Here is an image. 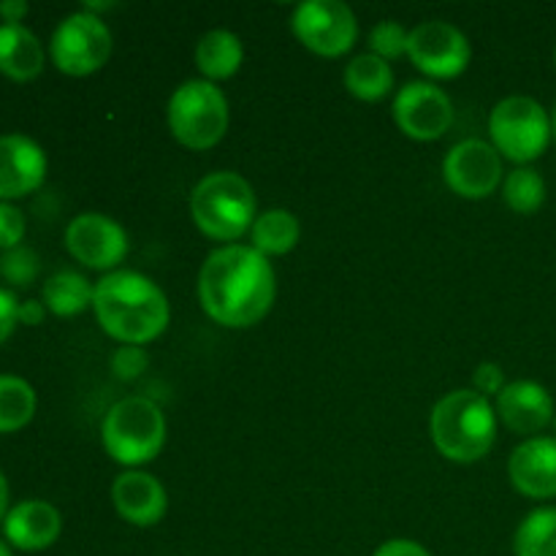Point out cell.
Here are the masks:
<instances>
[{
    "mask_svg": "<svg viewBox=\"0 0 556 556\" xmlns=\"http://www.w3.org/2000/svg\"><path fill=\"white\" fill-rule=\"evenodd\" d=\"M0 277L16 288H27L38 277V255L30 248L5 250L0 258Z\"/></svg>",
    "mask_w": 556,
    "mask_h": 556,
    "instance_id": "28",
    "label": "cell"
},
{
    "mask_svg": "<svg viewBox=\"0 0 556 556\" xmlns=\"http://www.w3.org/2000/svg\"><path fill=\"white\" fill-rule=\"evenodd\" d=\"M36 391L16 375H0V434L20 432L36 416Z\"/></svg>",
    "mask_w": 556,
    "mask_h": 556,
    "instance_id": "25",
    "label": "cell"
},
{
    "mask_svg": "<svg viewBox=\"0 0 556 556\" xmlns=\"http://www.w3.org/2000/svg\"><path fill=\"white\" fill-rule=\"evenodd\" d=\"M147 364H150V356H147L144 348L139 345H123L114 351L112 356V372L117 375L119 380H136L144 375Z\"/></svg>",
    "mask_w": 556,
    "mask_h": 556,
    "instance_id": "29",
    "label": "cell"
},
{
    "mask_svg": "<svg viewBox=\"0 0 556 556\" xmlns=\"http://www.w3.org/2000/svg\"><path fill=\"white\" fill-rule=\"evenodd\" d=\"M516 556H556V508L530 510L514 532Z\"/></svg>",
    "mask_w": 556,
    "mask_h": 556,
    "instance_id": "24",
    "label": "cell"
},
{
    "mask_svg": "<svg viewBox=\"0 0 556 556\" xmlns=\"http://www.w3.org/2000/svg\"><path fill=\"white\" fill-rule=\"evenodd\" d=\"M114 510L134 527H155L168 510V494L155 476L141 470H125L112 483Z\"/></svg>",
    "mask_w": 556,
    "mask_h": 556,
    "instance_id": "17",
    "label": "cell"
},
{
    "mask_svg": "<svg viewBox=\"0 0 556 556\" xmlns=\"http://www.w3.org/2000/svg\"><path fill=\"white\" fill-rule=\"evenodd\" d=\"M552 117L541 101L530 96H508L489 114L492 147L516 166H530L548 150Z\"/></svg>",
    "mask_w": 556,
    "mask_h": 556,
    "instance_id": "7",
    "label": "cell"
},
{
    "mask_svg": "<svg viewBox=\"0 0 556 556\" xmlns=\"http://www.w3.org/2000/svg\"><path fill=\"white\" fill-rule=\"evenodd\" d=\"M508 478L530 500L556 497V438H527L508 459Z\"/></svg>",
    "mask_w": 556,
    "mask_h": 556,
    "instance_id": "15",
    "label": "cell"
},
{
    "mask_svg": "<svg viewBox=\"0 0 556 556\" xmlns=\"http://www.w3.org/2000/svg\"><path fill=\"white\" fill-rule=\"evenodd\" d=\"M503 199L516 215H532L546 204V179L532 166H516L503 179Z\"/></svg>",
    "mask_w": 556,
    "mask_h": 556,
    "instance_id": "26",
    "label": "cell"
},
{
    "mask_svg": "<svg viewBox=\"0 0 556 556\" xmlns=\"http://www.w3.org/2000/svg\"><path fill=\"white\" fill-rule=\"evenodd\" d=\"M552 134H554V139H556V106H554V114H552Z\"/></svg>",
    "mask_w": 556,
    "mask_h": 556,
    "instance_id": "38",
    "label": "cell"
},
{
    "mask_svg": "<svg viewBox=\"0 0 556 556\" xmlns=\"http://www.w3.org/2000/svg\"><path fill=\"white\" fill-rule=\"evenodd\" d=\"M228 101L217 85L206 79H188L172 92L166 123L174 139L195 152L220 144L228 130Z\"/></svg>",
    "mask_w": 556,
    "mask_h": 556,
    "instance_id": "6",
    "label": "cell"
},
{
    "mask_svg": "<svg viewBox=\"0 0 556 556\" xmlns=\"http://www.w3.org/2000/svg\"><path fill=\"white\" fill-rule=\"evenodd\" d=\"M291 30L318 58H342L358 38V20L340 0H304L293 9Z\"/></svg>",
    "mask_w": 556,
    "mask_h": 556,
    "instance_id": "9",
    "label": "cell"
},
{
    "mask_svg": "<svg viewBox=\"0 0 556 556\" xmlns=\"http://www.w3.org/2000/svg\"><path fill=\"white\" fill-rule=\"evenodd\" d=\"M9 516V481H5L3 470H0V521Z\"/></svg>",
    "mask_w": 556,
    "mask_h": 556,
    "instance_id": "36",
    "label": "cell"
},
{
    "mask_svg": "<svg viewBox=\"0 0 556 556\" xmlns=\"http://www.w3.org/2000/svg\"><path fill=\"white\" fill-rule=\"evenodd\" d=\"M63 532V516L47 500H25L14 505L3 519V535L20 552H43L58 543Z\"/></svg>",
    "mask_w": 556,
    "mask_h": 556,
    "instance_id": "18",
    "label": "cell"
},
{
    "mask_svg": "<svg viewBox=\"0 0 556 556\" xmlns=\"http://www.w3.org/2000/svg\"><path fill=\"white\" fill-rule=\"evenodd\" d=\"M407 41H410V30H405V25L396 20H383L369 30V52L378 54L386 63L405 58Z\"/></svg>",
    "mask_w": 556,
    "mask_h": 556,
    "instance_id": "27",
    "label": "cell"
},
{
    "mask_svg": "<svg viewBox=\"0 0 556 556\" xmlns=\"http://www.w3.org/2000/svg\"><path fill=\"white\" fill-rule=\"evenodd\" d=\"M195 68L201 71L206 81L217 85V81H226L231 76L239 74L244 63V47L242 38L231 30H223V27H215V30L204 33L195 43Z\"/></svg>",
    "mask_w": 556,
    "mask_h": 556,
    "instance_id": "19",
    "label": "cell"
},
{
    "mask_svg": "<svg viewBox=\"0 0 556 556\" xmlns=\"http://www.w3.org/2000/svg\"><path fill=\"white\" fill-rule=\"evenodd\" d=\"M25 14H27L25 0H5V3H0V16H3L9 25H20Z\"/></svg>",
    "mask_w": 556,
    "mask_h": 556,
    "instance_id": "35",
    "label": "cell"
},
{
    "mask_svg": "<svg viewBox=\"0 0 556 556\" xmlns=\"http://www.w3.org/2000/svg\"><path fill=\"white\" fill-rule=\"evenodd\" d=\"M0 556H11V548H9V546H5V543H3V541H0Z\"/></svg>",
    "mask_w": 556,
    "mask_h": 556,
    "instance_id": "37",
    "label": "cell"
},
{
    "mask_svg": "<svg viewBox=\"0 0 556 556\" xmlns=\"http://www.w3.org/2000/svg\"><path fill=\"white\" fill-rule=\"evenodd\" d=\"M554 65H556V49H554Z\"/></svg>",
    "mask_w": 556,
    "mask_h": 556,
    "instance_id": "40",
    "label": "cell"
},
{
    "mask_svg": "<svg viewBox=\"0 0 556 556\" xmlns=\"http://www.w3.org/2000/svg\"><path fill=\"white\" fill-rule=\"evenodd\" d=\"M255 190L242 174L212 172L195 182L190 193V217L206 239L237 244L258 217Z\"/></svg>",
    "mask_w": 556,
    "mask_h": 556,
    "instance_id": "4",
    "label": "cell"
},
{
    "mask_svg": "<svg viewBox=\"0 0 556 556\" xmlns=\"http://www.w3.org/2000/svg\"><path fill=\"white\" fill-rule=\"evenodd\" d=\"M443 179L462 199H489L505 179L503 155L494 150L492 141L465 139L451 147L445 155Z\"/></svg>",
    "mask_w": 556,
    "mask_h": 556,
    "instance_id": "11",
    "label": "cell"
},
{
    "mask_svg": "<svg viewBox=\"0 0 556 556\" xmlns=\"http://www.w3.org/2000/svg\"><path fill=\"white\" fill-rule=\"evenodd\" d=\"M22 237H25V215L9 201H0V248H20Z\"/></svg>",
    "mask_w": 556,
    "mask_h": 556,
    "instance_id": "30",
    "label": "cell"
},
{
    "mask_svg": "<svg viewBox=\"0 0 556 556\" xmlns=\"http://www.w3.org/2000/svg\"><path fill=\"white\" fill-rule=\"evenodd\" d=\"M394 123L407 139L434 141L454 125V103L434 81H407L394 96Z\"/></svg>",
    "mask_w": 556,
    "mask_h": 556,
    "instance_id": "12",
    "label": "cell"
},
{
    "mask_svg": "<svg viewBox=\"0 0 556 556\" xmlns=\"http://www.w3.org/2000/svg\"><path fill=\"white\" fill-rule=\"evenodd\" d=\"M43 313H47V307H43V302H22L20 304V324L25 326H38L43 320Z\"/></svg>",
    "mask_w": 556,
    "mask_h": 556,
    "instance_id": "34",
    "label": "cell"
},
{
    "mask_svg": "<svg viewBox=\"0 0 556 556\" xmlns=\"http://www.w3.org/2000/svg\"><path fill=\"white\" fill-rule=\"evenodd\" d=\"M204 313L226 329H250L277 299L275 266L250 244H223L206 255L199 275Z\"/></svg>",
    "mask_w": 556,
    "mask_h": 556,
    "instance_id": "1",
    "label": "cell"
},
{
    "mask_svg": "<svg viewBox=\"0 0 556 556\" xmlns=\"http://www.w3.org/2000/svg\"><path fill=\"white\" fill-rule=\"evenodd\" d=\"M43 71V47L25 25H0V74L30 81Z\"/></svg>",
    "mask_w": 556,
    "mask_h": 556,
    "instance_id": "20",
    "label": "cell"
},
{
    "mask_svg": "<svg viewBox=\"0 0 556 556\" xmlns=\"http://www.w3.org/2000/svg\"><path fill=\"white\" fill-rule=\"evenodd\" d=\"M101 440L117 465L136 470L157 459L166 445V416L147 396H125L109 407L101 424Z\"/></svg>",
    "mask_w": 556,
    "mask_h": 556,
    "instance_id": "5",
    "label": "cell"
},
{
    "mask_svg": "<svg viewBox=\"0 0 556 556\" xmlns=\"http://www.w3.org/2000/svg\"><path fill=\"white\" fill-rule=\"evenodd\" d=\"M16 324H20V302L14 293L0 288V345L14 334Z\"/></svg>",
    "mask_w": 556,
    "mask_h": 556,
    "instance_id": "32",
    "label": "cell"
},
{
    "mask_svg": "<svg viewBox=\"0 0 556 556\" xmlns=\"http://www.w3.org/2000/svg\"><path fill=\"white\" fill-rule=\"evenodd\" d=\"M342 81H345V90L353 98H358L364 103H375L383 101L394 90V71L378 54L364 52L345 65Z\"/></svg>",
    "mask_w": 556,
    "mask_h": 556,
    "instance_id": "23",
    "label": "cell"
},
{
    "mask_svg": "<svg viewBox=\"0 0 556 556\" xmlns=\"http://www.w3.org/2000/svg\"><path fill=\"white\" fill-rule=\"evenodd\" d=\"M96 286L85 275L74 269H63L43 282L41 302L58 318H74L81 315L87 307H92Z\"/></svg>",
    "mask_w": 556,
    "mask_h": 556,
    "instance_id": "22",
    "label": "cell"
},
{
    "mask_svg": "<svg viewBox=\"0 0 556 556\" xmlns=\"http://www.w3.org/2000/svg\"><path fill=\"white\" fill-rule=\"evenodd\" d=\"M47 179V155L41 144L22 134L0 136V201L22 199Z\"/></svg>",
    "mask_w": 556,
    "mask_h": 556,
    "instance_id": "14",
    "label": "cell"
},
{
    "mask_svg": "<svg viewBox=\"0 0 556 556\" xmlns=\"http://www.w3.org/2000/svg\"><path fill=\"white\" fill-rule=\"evenodd\" d=\"M372 556H432V554H429L427 546H421L418 541H410V538H391V541L380 543Z\"/></svg>",
    "mask_w": 556,
    "mask_h": 556,
    "instance_id": "33",
    "label": "cell"
},
{
    "mask_svg": "<svg viewBox=\"0 0 556 556\" xmlns=\"http://www.w3.org/2000/svg\"><path fill=\"white\" fill-rule=\"evenodd\" d=\"M497 418L516 434L538 438L554 421V400L546 386L535 380H514L497 396Z\"/></svg>",
    "mask_w": 556,
    "mask_h": 556,
    "instance_id": "16",
    "label": "cell"
},
{
    "mask_svg": "<svg viewBox=\"0 0 556 556\" xmlns=\"http://www.w3.org/2000/svg\"><path fill=\"white\" fill-rule=\"evenodd\" d=\"M472 383H476L478 394H483L489 400V396L503 394V389L508 386V380H505V372L500 364L483 362V364H478L476 372H472Z\"/></svg>",
    "mask_w": 556,
    "mask_h": 556,
    "instance_id": "31",
    "label": "cell"
},
{
    "mask_svg": "<svg viewBox=\"0 0 556 556\" xmlns=\"http://www.w3.org/2000/svg\"><path fill=\"white\" fill-rule=\"evenodd\" d=\"M49 54L63 74L90 76L112 58V30L98 14L76 11L54 27Z\"/></svg>",
    "mask_w": 556,
    "mask_h": 556,
    "instance_id": "8",
    "label": "cell"
},
{
    "mask_svg": "<svg viewBox=\"0 0 556 556\" xmlns=\"http://www.w3.org/2000/svg\"><path fill=\"white\" fill-rule=\"evenodd\" d=\"M407 58L429 79H456L472 60V47L465 33L451 22L429 20L410 30Z\"/></svg>",
    "mask_w": 556,
    "mask_h": 556,
    "instance_id": "10",
    "label": "cell"
},
{
    "mask_svg": "<svg viewBox=\"0 0 556 556\" xmlns=\"http://www.w3.org/2000/svg\"><path fill=\"white\" fill-rule=\"evenodd\" d=\"M429 434L440 456L456 465H472L489 456L497 440V410L476 389L445 394L429 416Z\"/></svg>",
    "mask_w": 556,
    "mask_h": 556,
    "instance_id": "3",
    "label": "cell"
},
{
    "mask_svg": "<svg viewBox=\"0 0 556 556\" xmlns=\"http://www.w3.org/2000/svg\"><path fill=\"white\" fill-rule=\"evenodd\" d=\"M92 313L112 340L139 348L157 340L172 320L166 293L134 269L109 271L96 282Z\"/></svg>",
    "mask_w": 556,
    "mask_h": 556,
    "instance_id": "2",
    "label": "cell"
},
{
    "mask_svg": "<svg viewBox=\"0 0 556 556\" xmlns=\"http://www.w3.org/2000/svg\"><path fill=\"white\" fill-rule=\"evenodd\" d=\"M552 429H554V438H556V413H554V421H552Z\"/></svg>",
    "mask_w": 556,
    "mask_h": 556,
    "instance_id": "39",
    "label": "cell"
},
{
    "mask_svg": "<svg viewBox=\"0 0 556 556\" xmlns=\"http://www.w3.org/2000/svg\"><path fill=\"white\" fill-rule=\"evenodd\" d=\"M302 239V223L291 210H266L250 228V248L266 258L288 255Z\"/></svg>",
    "mask_w": 556,
    "mask_h": 556,
    "instance_id": "21",
    "label": "cell"
},
{
    "mask_svg": "<svg viewBox=\"0 0 556 556\" xmlns=\"http://www.w3.org/2000/svg\"><path fill=\"white\" fill-rule=\"evenodd\" d=\"M65 248L87 269L117 271L128 255V233L114 217L81 212L65 228Z\"/></svg>",
    "mask_w": 556,
    "mask_h": 556,
    "instance_id": "13",
    "label": "cell"
}]
</instances>
